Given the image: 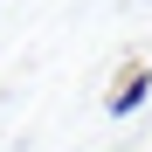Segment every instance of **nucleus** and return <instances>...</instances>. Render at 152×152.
Listing matches in <instances>:
<instances>
[{
    "mask_svg": "<svg viewBox=\"0 0 152 152\" xmlns=\"http://www.w3.org/2000/svg\"><path fill=\"white\" fill-rule=\"evenodd\" d=\"M145 97H152V69H145V62H124L118 83H111V97H104V118H132Z\"/></svg>",
    "mask_w": 152,
    "mask_h": 152,
    "instance_id": "nucleus-1",
    "label": "nucleus"
}]
</instances>
